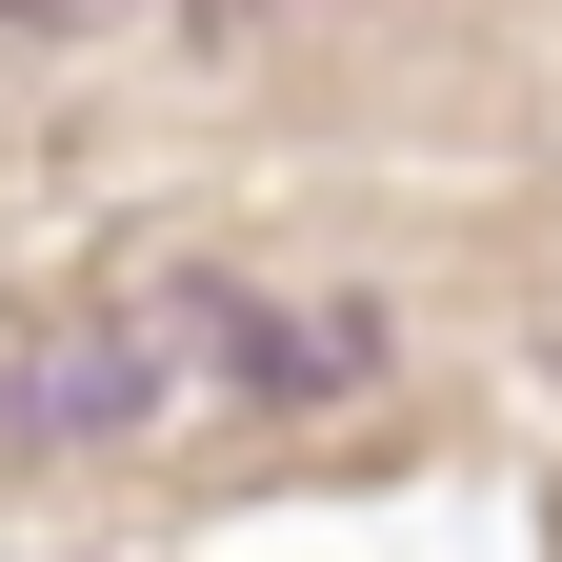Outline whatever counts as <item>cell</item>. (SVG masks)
<instances>
[{
	"label": "cell",
	"mask_w": 562,
	"mask_h": 562,
	"mask_svg": "<svg viewBox=\"0 0 562 562\" xmlns=\"http://www.w3.org/2000/svg\"><path fill=\"white\" fill-rule=\"evenodd\" d=\"M382 362L362 302H261L241 261H101L81 302L0 341V442H140V422H261Z\"/></svg>",
	"instance_id": "obj_1"
}]
</instances>
